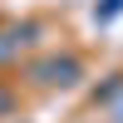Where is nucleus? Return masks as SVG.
Listing matches in <instances>:
<instances>
[{
    "label": "nucleus",
    "mask_w": 123,
    "mask_h": 123,
    "mask_svg": "<svg viewBox=\"0 0 123 123\" xmlns=\"http://www.w3.org/2000/svg\"><path fill=\"white\" fill-rule=\"evenodd\" d=\"M79 74H84V64H79L74 54H64V59H44V64H35V79H39V84H74Z\"/></svg>",
    "instance_id": "obj_1"
},
{
    "label": "nucleus",
    "mask_w": 123,
    "mask_h": 123,
    "mask_svg": "<svg viewBox=\"0 0 123 123\" xmlns=\"http://www.w3.org/2000/svg\"><path fill=\"white\" fill-rule=\"evenodd\" d=\"M118 10H123V0H104V5H98V10H94V20H113V15H118Z\"/></svg>",
    "instance_id": "obj_2"
}]
</instances>
